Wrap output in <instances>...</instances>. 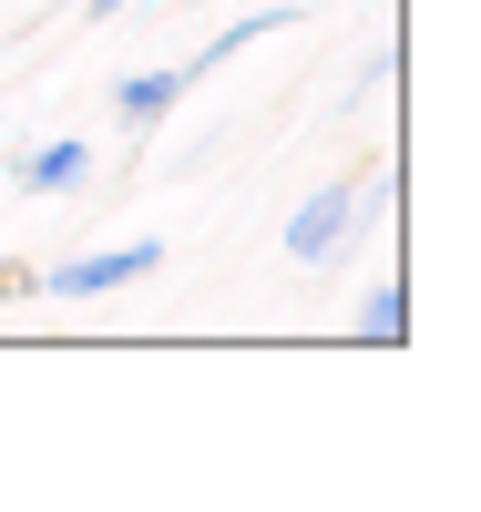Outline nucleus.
<instances>
[{"label":"nucleus","instance_id":"f257e3e1","mask_svg":"<svg viewBox=\"0 0 481 512\" xmlns=\"http://www.w3.org/2000/svg\"><path fill=\"white\" fill-rule=\"evenodd\" d=\"M154 267H164V246L134 236V246H93V256H72V267L31 277V287H52V297H113V287H134V277H154Z\"/></svg>","mask_w":481,"mask_h":512},{"label":"nucleus","instance_id":"f03ea898","mask_svg":"<svg viewBox=\"0 0 481 512\" xmlns=\"http://www.w3.org/2000/svg\"><path fill=\"white\" fill-rule=\"evenodd\" d=\"M348 216H359V185H318L308 205H297V226H287V256L297 267H328V256L348 246Z\"/></svg>","mask_w":481,"mask_h":512},{"label":"nucleus","instance_id":"7ed1b4c3","mask_svg":"<svg viewBox=\"0 0 481 512\" xmlns=\"http://www.w3.org/2000/svg\"><path fill=\"white\" fill-rule=\"evenodd\" d=\"M185 93H195V82L174 72V62H164V72H134V82H113V123H123V134H154Z\"/></svg>","mask_w":481,"mask_h":512},{"label":"nucleus","instance_id":"20e7f679","mask_svg":"<svg viewBox=\"0 0 481 512\" xmlns=\"http://www.w3.org/2000/svg\"><path fill=\"white\" fill-rule=\"evenodd\" d=\"M11 175H21L31 195H52V185H82V175H93V144H41V154H21V164H11Z\"/></svg>","mask_w":481,"mask_h":512},{"label":"nucleus","instance_id":"39448f33","mask_svg":"<svg viewBox=\"0 0 481 512\" xmlns=\"http://www.w3.org/2000/svg\"><path fill=\"white\" fill-rule=\"evenodd\" d=\"M400 328H410V287H379L369 318H359V338H400Z\"/></svg>","mask_w":481,"mask_h":512},{"label":"nucleus","instance_id":"423d86ee","mask_svg":"<svg viewBox=\"0 0 481 512\" xmlns=\"http://www.w3.org/2000/svg\"><path fill=\"white\" fill-rule=\"evenodd\" d=\"M21 287H31V267H0V297H21Z\"/></svg>","mask_w":481,"mask_h":512},{"label":"nucleus","instance_id":"0eeeda50","mask_svg":"<svg viewBox=\"0 0 481 512\" xmlns=\"http://www.w3.org/2000/svg\"><path fill=\"white\" fill-rule=\"evenodd\" d=\"M93 11H103V21H113V11H134V0H93Z\"/></svg>","mask_w":481,"mask_h":512}]
</instances>
